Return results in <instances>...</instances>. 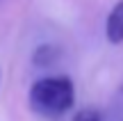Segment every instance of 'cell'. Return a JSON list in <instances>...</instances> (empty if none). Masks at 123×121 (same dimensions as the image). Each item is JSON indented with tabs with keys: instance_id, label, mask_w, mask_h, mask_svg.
I'll return each mask as SVG.
<instances>
[{
	"instance_id": "obj_1",
	"label": "cell",
	"mask_w": 123,
	"mask_h": 121,
	"mask_svg": "<svg viewBox=\"0 0 123 121\" xmlns=\"http://www.w3.org/2000/svg\"><path fill=\"white\" fill-rule=\"evenodd\" d=\"M30 108L41 117L57 119L66 114L75 103V87L68 76L41 78L30 87Z\"/></svg>"
},
{
	"instance_id": "obj_4",
	"label": "cell",
	"mask_w": 123,
	"mask_h": 121,
	"mask_svg": "<svg viewBox=\"0 0 123 121\" xmlns=\"http://www.w3.org/2000/svg\"><path fill=\"white\" fill-rule=\"evenodd\" d=\"M73 121H103V117H100V112L93 110V108H82V110L75 112Z\"/></svg>"
},
{
	"instance_id": "obj_2",
	"label": "cell",
	"mask_w": 123,
	"mask_h": 121,
	"mask_svg": "<svg viewBox=\"0 0 123 121\" xmlns=\"http://www.w3.org/2000/svg\"><path fill=\"white\" fill-rule=\"evenodd\" d=\"M105 34L110 44H123V0H119L112 7V12L107 14Z\"/></svg>"
},
{
	"instance_id": "obj_3",
	"label": "cell",
	"mask_w": 123,
	"mask_h": 121,
	"mask_svg": "<svg viewBox=\"0 0 123 121\" xmlns=\"http://www.w3.org/2000/svg\"><path fill=\"white\" fill-rule=\"evenodd\" d=\"M59 53L62 50L55 44H41L39 48L34 50V55H32V62H34V66H50V64L59 57Z\"/></svg>"
}]
</instances>
